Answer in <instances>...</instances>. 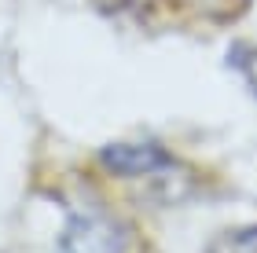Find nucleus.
I'll list each match as a JSON object with an SVG mask.
<instances>
[{
    "instance_id": "obj_1",
    "label": "nucleus",
    "mask_w": 257,
    "mask_h": 253,
    "mask_svg": "<svg viewBox=\"0 0 257 253\" xmlns=\"http://www.w3.org/2000/svg\"><path fill=\"white\" fill-rule=\"evenodd\" d=\"M128 246H133L128 227L99 209L74 213L59 238V253H128Z\"/></svg>"
},
{
    "instance_id": "obj_2",
    "label": "nucleus",
    "mask_w": 257,
    "mask_h": 253,
    "mask_svg": "<svg viewBox=\"0 0 257 253\" xmlns=\"http://www.w3.org/2000/svg\"><path fill=\"white\" fill-rule=\"evenodd\" d=\"M99 165L110 176H155V172L173 165V154L158 140H133V143H110L99 151Z\"/></svg>"
},
{
    "instance_id": "obj_3",
    "label": "nucleus",
    "mask_w": 257,
    "mask_h": 253,
    "mask_svg": "<svg viewBox=\"0 0 257 253\" xmlns=\"http://www.w3.org/2000/svg\"><path fill=\"white\" fill-rule=\"evenodd\" d=\"M184 8L209 22H235L250 8V0H184Z\"/></svg>"
},
{
    "instance_id": "obj_4",
    "label": "nucleus",
    "mask_w": 257,
    "mask_h": 253,
    "mask_svg": "<svg viewBox=\"0 0 257 253\" xmlns=\"http://www.w3.org/2000/svg\"><path fill=\"white\" fill-rule=\"evenodd\" d=\"M209 253H257V227H228V231H220L209 242Z\"/></svg>"
},
{
    "instance_id": "obj_5",
    "label": "nucleus",
    "mask_w": 257,
    "mask_h": 253,
    "mask_svg": "<svg viewBox=\"0 0 257 253\" xmlns=\"http://www.w3.org/2000/svg\"><path fill=\"white\" fill-rule=\"evenodd\" d=\"M228 63L242 74V81H246L250 92L257 96V48H253V44H235L231 55H228Z\"/></svg>"
},
{
    "instance_id": "obj_6",
    "label": "nucleus",
    "mask_w": 257,
    "mask_h": 253,
    "mask_svg": "<svg viewBox=\"0 0 257 253\" xmlns=\"http://www.w3.org/2000/svg\"><path fill=\"white\" fill-rule=\"evenodd\" d=\"M96 4L107 11V15H121V11H140L147 0H96Z\"/></svg>"
}]
</instances>
